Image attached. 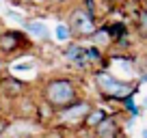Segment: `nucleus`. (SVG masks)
I'll return each mask as SVG.
<instances>
[{
  "label": "nucleus",
  "mask_w": 147,
  "mask_h": 138,
  "mask_svg": "<svg viewBox=\"0 0 147 138\" xmlns=\"http://www.w3.org/2000/svg\"><path fill=\"white\" fill-rule=\"evenodd\" d=\"M41 99L52 112L63 110L71 106L74 101L82 99L80 97V86L78 82L69 76H52L41 84Z\"/></svg>",
  "instance_id": "nucleus-1"
},
{
  "label": "nucleus",
  "mask_w": 147,
  "mask_h": 138,
  "mask_svg": "<svg viewBox=\"0 0 147 138\" xmlns=\"http://www.w3.org/2000/svg\"><path fill=\"white\" fill-rule=\"evenodd\" d=\"M91 80H93L95 91L104 99H110V101H121L125 97H134L138 93V82H123L113 71H108L106 67L93 69Z\"/></svg>",
  "instance_id": "nucleus-2"
},
{
  "label": "nucleus",
  "mask_w": 147,
  "mask_h": 138,
  "mask_svg": "<svg viewBox=\"0 0 147 138\" xmlns=\"http://www.w3.org/2000/svg\"><path fill=\"white\" fill-rule=\"evenodd\" d=\"M93 106L95 104L89 99L74 101L71 106L54 112V125L56 127H63V129H69V132H80L84 125V119H87V115L91 112Z\"/></svg>",
  "instance_id": "nucleus-3"
},
{
  "label": "nucleus",
  "mask_w": 147,
  "mask_h": 138,
  "mask_svg": "<svg viewBox=\"0 0 147 138\" xmlns=\"http://www.w3.org/2000/svg\"><path fill=\"white\" fill-rule=\"evenodd\" d=\"M65 26L69 28L71 37H91L97 28V22L89 15V11H84L82 7H76L69 11Z\"/></svg>",
  "instance_id": "nucleus-4"
},
{
  "label": "nucleus",
  "mask_w": 147,
  "mask_h": 138,
  "mask_svg": "<svg viewBox=\"0 0 147 138\" xmlns=\"http://www.w3.org/2000/svg\"><path fill=\"white\" fill-rule=\"evenodd\" d=\"M123 112H108L106 119L93 129V138H119L123 136V125H121V119H123Z\"/></svg>",
  "instance_id": "nucleus-5"
},
{
  "label": "nucleus",
  "mask_w": 147,
  "mask_h": 138,
  "mask_svg": "<svg viewBox=\"0 0 147 138\" xmlns=\"http://www.w3.org/2000/svg\"><path fill=\"white\" fill-rule=\"evenodd\" d=\"M28 43V35L20 30H2L0 32V54H15L22 46Z\"/></svg>",
  "instance_id": "nucleus-6"
},
{
  "label": "nucleus",
  "mask_w": 147,
  "mask_h": 138,
  "mask_svg": "<svg viewBox=\"0 0 147 138\" xmlns=\"http://www.w3.org/2000/svg\"><path fill=\"white\" fill-rule=\"evenodd\" d=\"M28 91V84L24 80L15 78V76H2L0 78V95L9 97V99H18Z\"/></svg>",
  "instance_id": "nucleus-7"
},
{
  "label": "nucleus",
  "mask_w": 147,
  "mask_h": 138,
  "mask_svg": "<svg viewBox=\"0 0 147 138\" xmlns=\"http://www.w3.org/2000/svg\"><path fill=\"white\" fill-rule=\"evenodd\" d=\"M24 32H26L28 37H32V39H37V41H50V28L46 26V24L41 22V19H24Z\"/></svg>",
  "instance_id": "nucleus-8"
},
{
  "label": "nucleus",
  "mask_w": 147,
  "mask_h": 138,
  "mask_svg": "<svg viewBox=\"0 0 147 138\" xmlns=\"http://www.w3.org/2000/svg\"><path fill=\"white\" fill-rule=\"evenodd\" d=\"M89 39H91V46H93V48H97V50L104 52L106 48L113 43V32H110L108 26H97L95 32H93Z\"/></svg>",
  "instance_id": "nucleus-9"
},
{
  "label": "nucleus",
  "mask_w": 147,
  "mask_h": 138,
  "mask_svg": "<svg viewBox=\"0 0 147 138\" xmlns=\"http://www.w3.org/2000/svg\"><path fill=\"white\" fill-rule=\"evenodd\" d=\"M63 56H65L67 63L76 65V67H80V69H87L89 67L87 58H84V52H82V46H78V43H71V46L63 52ZM89 69H91V67H89Z\"/></svg>",
  "instance_id": "nucleus-10"
},
{
  "label": "nucleus",
  "mask_w": 147,
  "mask_h": 138,
  "mask_svg": "<svg viewBox=\"0 0 147 138\" xmlns=\"http://www.w3.org/2000/svg\"><path fill=\"white\" fill-rule=\"evenodd\" d=\"M106 115H108V110H106V108L93 106V108H91V112H89V115H87V119H84L82 132H93V129H95L97 125H100L102 121L106 119Z\"/></svg>",
  "instance_id": "nucleus-11"
},
{
  "label": "nucleus",
  "mask_w": 147,
  "mask_h": 138,
  "mask_svg": "<svg viewBox=\"0 0 147 138\" xmlns=\"http://www.w3.org/2000/svg\"><path fill=\"white\" fill-rule=\"evenodd\" d=\"M54 39L59 43H67L71 41V32H69V28L65 26V24H59V26L54 28Z\"/></svg>",
  "instance_id": "nucleus-12"
},
{
  "label": "nucleus",
  "mask_w": 147,
  "mask_h": 138,
  "mask_svg": "<svg viewBox=\"0 0 147 138\" xmlns=\"http://www.w3.org/2000/svg\"><path fill=\"white\" fill-rule=\"evenodd\" d=\"M136 26H138V32H141L143 37L147 39V13L141 9V13H138V19H136Z\"/></svg>",
  "instance_id": "nucleus-13"
},
{
  "label": "nucleus",
  "mask_w": 147,
  "mask_h": 138,
  "mask_svg": "<svg viewBox=\"0 0 147 138\" xmlns=\"http://www.w3.org/2000/svg\"><path fill=\"white\" fill-rule=\"evenodd\" d=\"M9 127H11V121L7 119V117H2V115H0V138H2V136L7 134V129H9Z\"/></svg>",
  "instance_id": "nucleus-14"
},
{
  "label": "nucleus",
  "mask_w": 147,
  "mask_h": 138,
  "mask_svg": "<svg viewBox=\"0 0 147 138\" xmlns=\"http://www.w3.org/2000/svg\"><path fill=\"white\" fill-rule=\"evenodd\" d=\"M48 5H54V7H61V5H67L69 0H46Z\"/></svg>",
  "instance_id": "nucleus-15"
},
{
  "label": "nucleus",
  "mask_w": 147,
  "mask_h": 138,
  "mask_svg": "<svg viewBox=\"0 0 147 138\" xmlns=\"http://www.w3.org/2000/svg\"><path fill=\"white\" fill-rule=\"evenodd\" d=\"M5 69H7V63H5V56L0 54V76L5 74Z\"/></svg>",
  "instance_id": "nucleus-16"
},
{
  "label": "nucleus",
  "mask_w": 147,
  "mask_h": 138,
  "mask_svg": "<svg viewBox=\"0 0 147 138\" xmlns=\"http://www.w3.org/2000/svg\"><path fill=\"white\" fill-rule=\"evenodd\" d=\"M108 2H110V5H113V7H115V5H123L125 0H108Z\"/></svg>",
  "instance_id": "nucleus-17"
},
{
  "label": "nucleus",
  "mask_w": 147,
  "mask_h": 138,
  "mask_svg": "<svg viewBox=\"0 0 147 138\" xmlns=\"http://www.w3.org/2000/svg\"><path fill=\"white\" fill-rule=\"evenodd\" d=\"M141 9H143V11L147 13V0H143V7H141Z\"/></svg>",
  "instance_id": "nucleus-18"
},
{
  "label": "nucleus",
  "mask_w": 147,
  "mask_h": 138,
  "mask_svg": "<svg viewBox=\"0 0 147 138\" xmlns=\"http://www.w3.org/2000/svg\"><path fill=\"white\" fill-rule=\"evenodd\" d=\"M143 108H147V95L143 97Z\"/></svg>",
  "instance_id": "nucleus-19"
},
{
  "label": "nucleus",
  "mask_w": 147,
  "mask_h": 138,
  "mask_svg": "<svg viewBox=\"0 0 147 138\" xmlns=\"http://www.w3.org/2000/svg\"><path fill=\"white\" fill-rule=\"evenodd\" d=\"M141 138H147V129H143V132H141Z\"/></svg>",
  "instance_id": "nucleus-20"
},
{
  "label": "nucleus",
  "mask_w": 147,
  "mask_h": 138,
  "mask_svg": "<svg viewBox=\"0 0 147 138\" xmlns=\"http://www.w3.org/2000/svg\"><path fill=\"white\" fill-rule=\"evenodd\" d=\"M18 138H37V136H18Z\"/></svg>",
  "instance_id": "nucleus-21"
},
{
  "label": "nucleus",
  "mask_w": 147,
  "mask_h": 138,
  "mask_svg": "<svg viewBox=\"0 0 147 138\" xmlns=\"http://www.w3.org/2000/svg\"><path fill=\"white\" fill-rule=\"evenodd\" d=\"M0 110H2V95H0Z\"/></svg>",
  "instance_id": "nucleus-22"
},
{
  "label": "nucleus",
  "mask_w": 147,
  "mask_h": 138,
  "mask_svg": "<svg viewBox=\"0 0 147 138\" xmlns=\"http://www.w3.org/2000/svg\"><path fill=\"white\" fill-rule=\"evenodd\" d=\"M84 138H93V134H91V132H89V136H84Z\"/></svg>",
  "instance_id": "nucleus-23"
},
{
  "label": "nucleus",
  "mask_w": 147,
  "mask_h": 138,
  "mask_svg": "<svg viewBox=\"0 0 147 138\" xmlns=\"http://www.w3.org/2000/svg\"><path fill=\"white\" fill-rule=\"evenodd\" d=\"M119 138H125V136H119Z\"/></svg>",
  "instance_id": "nucleus-24"
}]
</instances>
